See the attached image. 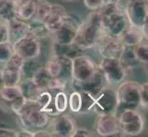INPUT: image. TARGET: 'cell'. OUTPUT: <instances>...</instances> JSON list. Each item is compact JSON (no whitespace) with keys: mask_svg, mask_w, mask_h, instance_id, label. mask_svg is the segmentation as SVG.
Here are the masks:
<instances>
[{"mask_svg":"<svg viewBox=\"0 0 148 137\" xmlns=\"http://www.w3.org/2000/svg\"><path fill=\"white\" fill-rule=\"evenodd\" d=\"M103 32L99 10L92 11L85 20H82L74 43L82 50L92 49L96 47Z\"/></svg>","mask_w":148,"mask_h":137,"instance_id":"1","label":"cell"},{"mask_svg":"<svg viewBox=\"0 0 148 137\" xmlns=\"http://www.w3.org/2000/svg\"><path fill=\"white\" fill-rule=\"evenodd\" d=\"M99 12L103 31L110 36L120 38L129 25L124 7L121 4H104Z\"/></svg>","mask_w":148,"mask_h":137,"instance_id":"2","label":"cell"},{"mask_svg":"<svg viewBox=\"0 0 148 137\" xmlns=\"http://www.w3.org/2000/svg\"><path fill=\"white\" fill-rule=\"evenodd\" d=\"M16 115L22 128L32 132L44 129L50 124L51 116L40 108L36 101L27 100Z\"/></svg>","mask_w":148,"mask_h":137,"instance_id":"3","label":"cell"},{"mask_svg":"<svg viewBox=\"0 0 148 137\" xmlns=\"http://www.w3.org/2000/svg\"><path fill=\"white\" fill-rule=\"evenodd\" d=\"M140 87L141 84L137 82H122L118 85L116 90L118 107L116 114L126 109H136L139 110L141 107L140 100Z\"/></svg>","mask_w":148,"mask_h":137,"instance_id":"4","label":"cell"},{"mask_svg":"<svg viewBox=\"0 0 148 137\" xmlns=\"http://www.w3.org/2000/svg\"><path fill=\"white\" fill-rule=\"evenodd\" d=\"M117 115L121 130L124 135L136 136L145 129V117L139 110L126 109L120 111Z\"/></svg>","mask_w":148,"mask_h":137,"instance_id":"5","label":"cell"},{"mask_svg":"<svg viewBox=\"0 0 148 137\" xmlns=\"http://www.w3.org/2000/svg\"><path fill=\"white\" fill-rule=\"evenodd\" d=\"M99 65L95 62V60L88 55L80 54L73 59V67H72V84L73 88L81 83L88 80L94 73Z\"/></svg>","mask_w":148,"mask_h":137,"instance_id":"6","label":"cell"},{"mask_svg":"<svg viewBox=\"0 0 148 137\" xmlns=\"http://www.w3.org/2000/svg\"><path fill=\"white\" fill-rule=\"evenodd\" d=\"M18 86H3L0 89V109L7 113L17 114L26 103Z\"/></svg>","mask_w":148,"mask_h":137,"instance_id":"7","label":"cell"},{"mask_svg":"<svg viewBox=\"0 0 148 137\" xmlns=\"http://www.w3.org/2000/svg\"><path fill=\"white\" fill-rule=\"evenodd\" d=\"M99 67L109 86H118L126 79L127 72L120 59L102 58Z\"/></svg>","mask_w":148,"mask_h":137,"instance_id":"8","label":"cell"},{"mask_svg":"<svg viewBox=\"0 0 148 137\" xmlns=\"http://www.w3.org/2000/svg\"><path fill=\"white\" fill-rule=\"evenodd\" d=\"M52 77L58 78L66 84L72 82V67L73 59L66 56H52L48 62L45 64Z\"/></svg>","mask_w":148,"mask_h":137,"instance_id":"9","label":"cell"},{"mask_svg":"<svg viewBox=\"0 0 148 137\" xmlns=\"http://www.w3.org/2000/svg\"><path fill=\"white\" fill-rule=\"evenodd\" d=\"M124 13L129 24L143 28L148 23V0H127Z\"/></svg>","mask_w":148,"mask_h":137,"instance_id":"10","label":"cell"},{"mask_svg":"<svg viewBox=\"0 0 148 137\" xmlns=\"http://www.w3.org/2000/svg\"><path fill=\"white\" fill-rule=\"evenodd\" d=\"M82 20L75 13H67L62 26L53 35V41L60 44H72Z\"/></svg>","mask_w":148,"mask_h":137,"instance_id":"11","label":"cell"},{"mask_svg":"<svg viewBox=\"0 0 148 137\" xmlns=\"http://www.w3.org/2000/svg\"><path fill=\"white\" fill-rule=\"evenodd\" d=\"M24 60L19 55L14 53L12 57L3 65L1 70L4 86H18L19 84L22 79L21 69Z\"/></svg>","mask_w":148,"mask_h":137,"instance_id":"12","label":"cell"},{"mask_svg":"<svg viewBox=\"0 0 148 137\" xmlns=\"http://www.w3.org/2000/svg\"><path fill=\"white\" fill-rule=\"evenodd\" d=\"M96 133L99 136H123L115 113H99L96 124Z\"/></svg>","mask_w":148,"mask_h":137,"instance_id":"13","label":"cell"},{"mask_svg":"<svg viewBox=\"0 0 148 137\" xmlns=\"http://www.w3.org/2000/svg\"><path fill=\"white\" fill-rule=\"evenodd\" d=\"M13 48L14 52L24 59H37L40 55V50H42L40 39L35 38L29 32L26 37L14 43Z\"/></svg>","mask_w":148,"mask_h":137,"instance_id":"14","label":"cell"},{"mask_svg":"<svg viewBox=\"0 0 148 137\" xmlns=\"http://www.w3.org/2000/svg\"><path fill=\"white\" fill-rule=\"evenodd\" d=\"M96 47L98 48V50L102 58L120 59L124 45L121 38L112 37L103 32Z\"/></svg>","mask_w":148,"mask_h":137,"instance_id":"15","label":"cell"},{"mask_svg":"<svg viewBox=\"0 0 148 137\" xmlns=\"http://www.w3.org/2000/svg\"><path fill=\"white\" fill-rule=\"evenodd\" d=\"M118 107L116 90L107 86L102 90L96 97L94 110L98 111L99 113H115Z\"/></svg>","mask_w":148,"mask_h":137,"instance_id":"16","label":"cell"},{"mask_svg":"<svg viewBox=\"0 0 148 137\" xmlns=\"http://www.w3.org/2000/svg\"><path fill=\"white\" fill-rule=\"evenodd\" d=\"M53 136L60 137H72L75 129L76 128V124L74 118L70 114L61 113L51 121Z\"/></svg>","mask_w":148,"mask_h":137,"instance_id":"17","label":"cell"},{"mask_svg":"<svg viewBox=\"0 0 148 137\" xmlns=\"http://www.w3.org/2000/svg\"><path fill=\"white\" fill-rule=\"evenodd\" d=\"M107 86H109V85L106 82L105 77H104L103 73H102L101 70L99 67L97 69L94 75L88 80H86V82L84 83H81L77 86H75L74 89L76 90L86 91V92L90 93L91 95H93L96 98L100 91L105 87H107Z\"/></svg>","mask_w":148,"mask_h":137,"instance_id":"18","label":"cell"},{"mask_svg":"<svg viewBox=\"0 0 148 137\" xmlns=\"http://www.w3.org/2000/svg\"><path fill=\"white\" fill-rule=\"evenodd\" d=\"M66 14L67 12L63 6L57 4H52L51 11L42 23L51 35L57 31L60 27L62 26Z\"/></svg>","mask_w":148,"mask_h":137,"instance_id":"19","label":"cell"},{"mask_svg":"<svg viewBox=\"0 0 148 137\" xmlns=\"http://www.w3.org/2000/svg\"><path fill=\"white\" fill-rule=\"evenodd\" d=\"M8 32V41L14 44L19 39L26 37L29 31V22L18 18H15L7 23Z\"/></svg>","mask_w":148,"mask_h":137,"instance_id":"20","label":"cell"},{"mask_svg":"<svg viewBox=\"0 0 148 137\" xmlns=\"http://www.w3.org/2000/svg\"><path fill=\"white\" fill-rule=\"evenodd\" d=\"M38 0H15L17 18L29 21L34 16Z\"/></svg>","mask_w":148,"mask_h":137,"instance_id":"21","label":"cell"},{"mask_svg":"<svg viewBox=\"0 0 148 137\" xmlns=\"http://www.w3.org/2000/svg\"><path fill=\"white\" fill-rule=\"evenodd\" d=\"M120 38L124 46H132V47L141 42L143 39L147 38L141 28H136L131 24L126 27Z\"/></svg>","mask_w":148,"mask_h":137,"instance_id":"22","label":"cell"},{"mask_svg":"<svg viewBox=\"0 0 148 137\" xmlns=\"http://www.w3.org/2000/svg\"><path fill=\"white\" fill-rule=\"evenodd\" d=\"M18 87L21 90L22 95L28 101H35L39 93L42 91L34 82L32 78H22Z\"/></svg>","mask_w":148,"mask_h":137,"instance_id":"23","label":"cell"},{"mask_svg":"<svg viewBox=\"0 0 148 137\" xmlns=\"http://www.w3.org/2000/svg\"><path fill=\"white\" fill-rule=\"evenodd\" d=\"M82 49L78 48L75 43L72 44H60L53 41L52 47V52L53 56H66L74 59L80 55Z\"/></svg>","mask_w":148,"mask_h":137,"instance_id":"24","label":"cell"},{"mask_svg":"<svg viewBox=\"0 0 148 137\" xmlns=\"http://www.w3.org/2000/svg\"><path fill=\"white\" fill-rule=\"evenodd\" d=\"M120 60L127 73L132 72V70L137 68V66L141 64L135 57L132 46H124L120 57Z\"/></svg>","mask_w":148,"mask_h":137,"instance_id":"25","label":"cell"},{"mask_svg":"<svg viewBox=\"0 0 148 137\" xmlns=\"http://www.w3.org/2000/svg\"><path fill=\"white\" fill-rule=\"evenodd\" d=\"M53 77L49 73L46 67L44 66H39L36 72H34L32 76V80L36 85L39 87L40 90H49V86L51 83Z\"/></svg>","mask_w":148,"mask_h":137,"instance_id":"26","label":"cell"},{"mask_svg":"<svg viewBox=\"0 0 148 137\" xmlns=\"http://www.w3.org/2000/svg\"><path fill=\"white\" fill-rule=\"evenodd\" d=\"M17 18L15 0H0V22L8 23Z\"/></svg>","mask_w":148,"mask_h":137,"instance_id":"27","label":"cell"},{"mask_svg":"<svg viewBox=\"0 0 148 137\" xmlns=\"http://www.w3.org/2000/svg\"><path fill=\"white\" fill-rule=\"evenodd\" d=\"M51 7H52V4L47 1V0H38L34 16L29 21L36 23H43L44 19L46 18V17L51 11Z\"/></svg>","mask_w":148,"mask_h":137,"instance_id":"28","label":"cell"},{"mask_svg":"<svg viewBox=\"0 0 148 137\" xmlns=\"http://www.w3.org/2000/svg\"><path fill=\"white\" fill-rule=\"evenodd\" d=\"M53 107L58 114L64 113L68 108V96L64 90H58L55 92L53 99Z\"/></svg>","mask_w":148,"mask_h":137,"instance_id":"29","label":"cell"},{"mask_svg":"<svg viewBox=\"0 0 148 137\" xmlns=\"http://www.w3.org/2000/svg\"><path fill=\"white\" fill-rule=\"evenodd\" d=\"M134 51L137 60L141 64H147L148 61V43L147 38L143 39L141 42L134 46Z\"/></svg>","mask_w":148,"mask_h":137,"instance_id":"30","label":"cell"},{"mask_svg":"<svg viewBox=\"0 0 148 137\" xmlns=\"http://www.w3.org/2000/svg\"><path fill=\"white\" fill-rule=\"evenodd\" d=\"M81 93V97H82V105H81V109L79 111L80 114L88 113L91 111L94 110L96 98L90 93L86 92V91L79 90Z\"/></svg>","mask_w":148,"mask_h":137,"instance_id":"31","label":"cell"},{"mask_svg":"<svg viewBox=\"0 0 148 137\" xmlns=\"http://www.w3.org/2000/svg\"><path fill=\"white\" fill-rule=\"evenodd\" d=\"M82 105V97L79 90H75L68 96V107L71 111L78 113Z\"/></svg>","mask_w":148,"mask_h":137,"instance_id":"32","label":"cell"},{"mask_svg":"<svg viewBox=\"0 0 148 137\" xmlns=\"http://www.w3.org/2000/svg\"><path fill=\"white\" fill-rule=\"evenodd\" d=\"M13 44L9 41L0 43V64L4 65L14 54Z\"/></svg>","mask_w":148,"mask_h":137,"instance_id":"33","label":"cell"},{"mask_svg":"<svg viewBox=\"0 0 148 137\" xmlns=\"http://www.w3.org/2000/svg\"><path fill=\"white\" fill-rule=\"evenodd\" d=\"M40 65H38L36 59H25L21 69L22 78H32L34 72H36Z\"/></svg>","mask_w":148,"mask_h":137,"instance_id":"34","label":"cell"},{"mask_svg":"<svg viewBox=\"0 0 148 137\" xmlns=\"http://www.w3.org/2000/svg\"><path fill=\"white\" fill-rule=\"evenodd\" d=\"M140 100H141V107L146 109L148 104V84L144 82L141 84L140 87Z\"/></svg>","mask_w":148,"mask_h":137,"instance_id":"35","label":"cell"},{"mask_svg":"<svg viewBox=\"0 0 148 137\" xmlns=\"http://www.w3.org/2000/svg\"><path fill=\"white\" fill-rule=\"evenodd\" d=\"M85 6L92 11H97L104 5L103 0H84Z\"/></svg>","mask_w":148,"mask_h":137,"instance_id":"36","label":"cell"},{"mask_svg":"<svg viewBox=\"0 0 148 137\" xmlns=\"http://www.w3.org/2000/svg\"><path fill=\"white\" fill-rule=\"evenodd\" d=\"M93 135H94V133L92 131L88 130L86 128H79L76 126V128L75 129L74 133L72 134V137H90Z\"/></svg>","mask_w":148,"mask_h":137,"instance_id":"37","label":"cell"},{"mask_svg":"<svg viewBox=\"0 0 148 137\" xmlns=\"http://www.w3.org/2000/svg\"><path fill=\"white\" fill-rule=\"evenodd\" d=\"M8 41V32L7 23L0 22V43Z\"/></svg>","mask_w":148,"mask_h":137,"instance_id":"38","label":"cell"},{"mask_svg":"<svg viewBox=\"0 0 148 137\" xmlns=\"http://www.w3.org/2000/svg\"><path fill=\"white\" fill-rule=\"evenodd\" d=\"M18 131L0 127V137H18Z\"/></svg>","mask_w":148,"mask_h":137,"instance_id":"39","label":"cell"},{"mask_svg":"<svg viewBox=\"0 0 148 137\" xmlns=\"http://www.w3.org/2000/svg\"><path fill=\"white\" fill-rule=\"evenodd\" d=\"M51 136H53V134L44 129H40L33 132V137H51Z\"/></svg>","mask_w":148,"mask_h":137,"instance_id":"40","label":"cell"},{"mask_svg":"<svg viewBox=\"0 0 148 137\" xmlns=\"http://www.w3.org/2000/svg\"><path fill=\"white\" fill-rule=\"evenodd\" d=\"M24 136L25 137H33V132L22 128V130L18 131V137H24Z\"/></svg>","mask_w":148,"mask_h":137,"instance_id":"41","label":"cell"},{"mask_svg":"<svg viewBox=\"0 0 148 137\" xmlns=\"http://www.w3.org/2000/svg\"><path fill=\"white\" fill-rule=\"evenodd\" d=\"M121 0H103L104 4H121Z\"/></svg>","mask_w":148,"mask_h":137,"instance_id":"42","label":"cell"},{"mask_svg":"<svg viewBox=\"0 0 148 137\" xmlns=\"http://www.w3.org/2000/svg\"><path fill=\"white\" fill-rule=\"evenodd\" d=\"M4 86V82H3V77H2V70L0 69V89Z\"/></svg>","mask_w":148,"mask_h":137,"instance_id":"43","label":"cell"},{"mask_svg":"<svg viewBox=\"0 0 148 137\" xmlns=\"http://www.w3.org/2000/svg\"><path fill=\"white\" fill-rule=\"evenodd\" d=\"M66 1H69V2H75V1H77V0H66Z\"/></svg>","mask_w":148,"mask_h":137,"instance_id":"44","label":"cell"}]
</instances>
